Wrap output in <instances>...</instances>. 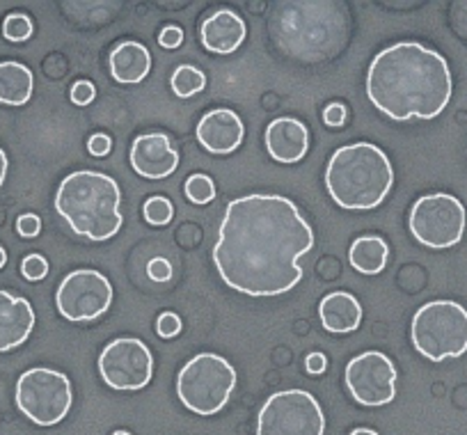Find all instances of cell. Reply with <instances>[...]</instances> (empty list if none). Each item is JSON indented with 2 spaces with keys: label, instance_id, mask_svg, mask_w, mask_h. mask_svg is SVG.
Returning <instances> with one entry per match:
<instances>
[{
  "label": "cell",
  "instance_id": "cell-10",
  "mask_svg": "<svg viewBox=\"0 0 467 435\" xmlns=\"http://www.w3.org/2000/svg\"><path fill=\"white\" fill-rule=\"evenodd\" d=\"M16 406L39 426H53L71 408V383L53 369H30L16 383Z\"/></svg>",
  "mask_w": 467,
  "mask_h": 435
},
{
  "label": "cell",
  "instance_id": "cell-3",
  "mask_svg": "<svg viewBox=\"0 0 467 435\" xmlns=\"http://www.w3.org/2000/svg\"><path fill=\"white\" fill-rule=\"evenodd\" d=\"M268 28L285 56L317 65L346 48L350 15L337 3H282L275 5Z\"/></svg>",
  "mask_w": 467,
  "mask_h": 435
},
{
  "label": "cell",
  "instance_id": "cell-2",
  "mask_svg": "<svg viewBox=\"0 0 467 435\" xmlns=\"http://www.w3.org/2000/svg\"><path fill=\"white\" fill-rule=\"evenodd\" d=\"M451 71L440 53L415 42L388 47L367 74L371 103L389 119H433L451 98Z\"/></svg>",
  "mask_w": 467,
  "mask_h": 435
},
{
  "label": "cell",
  "instance_id": "cell-16",
  "mask_svg": "<svg viewBox=\"0 0 467 435\" xmlns=\"http://www.w3.org/2000/svg\"><path fill=\"white\" fill-rule=\"evenodd\" d=\"M266 150L277 163H298L309 150V133L300 119L277 118L266 129Z\"/></svg>",
  "mask_w": 467,
  "mask_h": 435
},
{
  "label": "cell",
  "instance_id": "cell-24",
  "mask_svg": "<svg viewBox=\"0 0 467 435\" xmlns=\"http://www.w3.org/2000/svg\"><path fill=\"white\" fill-rule=\"evenodd\" d=\"M183 191H186L188 200L195 202V204H209L215 197V186L206 174H192L186 181Z\"/></svg>",
  "mask_w": 467,
  "mask_h": 435
},
{
  "label": "cell",
  "instance_id": "cell-18",
  "mask_svg": "<svg viewBox=\"0 0 467 435\" xmlns=\"http://www.w3.org/2000/svg\"><path fill=\"white\" fill-rule=\"evenodd\" d=\"M202 44L213 53H234L244 44L245 24L236 12L218 10L202 24Z\"/></svg>",
  "mask_w": 467,
  "mask_h": 435
},
{
  "label": "cell",
  "instance_id": "cell-26",
  "mask_svg": "<svg viewBox=\"0 0 467 435\" xmlns=\"http://www.w3.org/2000/svg\"><path fill=\"white\" fill-rule=\"evenodd\" d=\"M3 35L10 42H26L33 35V21L26 15H10L3 24Z\"/></svg>",
  "mask_w": 467,
  "mask_h": 435
},
{
  "label": "cell",
  "instance_id": "cell-29",
  "mask_svg": "<svg viewBox=\"0 0 467 435\" xmlns=\"http://www.w3.org/2000/svg\"><path fill=\"white\" fill-rule=\"evenodd\" d=\"M94 97H97V89H94V85L89 83V80H78V83L71 88V101H74L76 106H88V103L94 101Z\"/></svg>",
  "mask_w": 467,
  "mask_h": 435
},
{
  "label": "cell",
  "instance_id": "cell-33",
  "mask_svg": "<svg viewBox=\"0 0 467 435\" xmlns=\"http://www.w3.org/2000/svg\"><path fill=\"white\" fill-rule=\"evenodd\" d=\"M110 147H112V140L106 136V133H97V136L89 138L88 142V150L92 156H106L108 151H110Z\"/></svg>",
  "mask_w": 467,
  "mask_h": 435
},
{
  "label": "cell",
  "instance_id": "cell-21",
  "mask_svg": "<svg viewBox=\"0 0 467 435\" xmlns=\"http://www.w3.org/2000/svg\"><path fill=\"white\" fill-rule=\"evenodd\" d=\"M33 71L21 62H0V103L24 106L33 97Z\"/></svg>",
  "mask_w": 467,
  "mask_h": 435
},
{
  "label": "cell",
  "instance_id": "cell-36",
  "mask_svg": "<svg viewBox=\"0 0 467 435\" xmlns=\"http://www.w3.org/2000/svg\"><path fill=\"white\" fill-rule=\"evenodd\" d=\"M5 174H7V156L5 151L0 150V186H3V181H5Z\"/></svg>",
  "mask_w": 467,
  "mask_h": 435
},
{
  "label": "cell",
  "instance_id": "cell-28",
  "mask_svg": "<svg viewBox=\"0 0 467 435\" xmlns=\"http://www.w3.org/2000/svg\"><path fill=\"white\" fill-rule=\"evenodd\" d=\"M156 333L161 335L163 339H172L182 333V321H179L177 314L165 312L161 314L159 321H156Z\"/></svg>",
  "mask_w": 467,
  "mask_h": 435
},
{
  "label": "cell",
  "instance_id": "cell-30",
  "mask_svg": "<svg viewBox=\"0 0 467 435\" xmlns=\"http://www.w3.org/2000/svg\"><path fill=\"white\" fill-rule=\"evenodd\" d=\"M147 275H150V280L154 282H168L172 280V266H170L168 259H151L150 266H147Z\"/></svg>",
  "mask_w": 467,
  "mask_h": 435
},
{
  "label": "cell",
  "instance_id": "cell-27",
  "mask_svg": "<svg viewBox=\"0 0 467 435\" xmlns=\"http://www.w3.org/2000/svg\"><path fill=\"white\" fill-rule=\"evenodd\" d=\"M21 271H24V277L30 282H39L47 277L48 273V264L42 254H30V257L24 259L21 264Z\"/></svg>",
  "mask_w": 467,
  "mask_h": 435
},
{
  "label": "cell",
  "instance_id": "cell-19",
  "mask_svg": "<svg viewBox=\"0 0 467 435\" xmlns=\"http://www.w3.org/2000/svg\"><path fill=\"white\" fill-rule=\"evenodd\" d=\"M318 314L327 333H353L362 321V305L356 295L335 291L321 300Z\"/></svg>",
  "mask_w": 467,
  "mask_h": 435
},
{
  "label": "cell",
  "instance_id": "cell-7",
  "mask_svg": "<svg viewBox=\"0 0 467 435\" xmlns=\"http://www.w3.org/2000/svg\"><path fill=\"white\" fill-rule=\"evenodd\" d=\"M236 385V371L215 353H200L177 376L179 401L197 415H215L227 406Z\"/></svg>",
  "mask_w": 467,
  "mask_h": 435
},
{
  "label": "cell",
  "instance_id": "cell-14",
  "mask_svg": "<svg viewBox=\"0 0 467 435\" xmlns=\"http://www.w3.org/2000/svg\"><path fill=\"white\" fill-rule=\"evenodd\" d=\"M131 165L140 177L165 179L179 168V154L165 133H147L133 140Z\"/></svg>",
  "mask_w": 467,
  "mask_h": 435
},
{
  "label": "cell",
  "instance_id": "cell-34",
  "mask_svg": "<svg viewBox=\"0 0 467 435\" xmlns=\"http://www.w3.org/2000/svg\"><path fill=\"white\" fill-rule=\"evenodd\" d=\"M323 119H326V124H330V127H341L346 119V108L341 106V103H330V106L323 110Z\"/></svg>",
  "mask_w": 467,
  "mask_h": 435
},
{
  "label": "cell",
  "instance_id": "cell-12",
  "mask_svg": "<svg viewBox=\"0 0 467 435\" xmlns=\"http://www.w3.org/2000/svg\"><path fill=\"white\" fill-rule=\"evenodd\" d=\"M57 309L69 321H94L112 303V286L99 271H74L62 280L56 294Z\"/></svg>",
  "mask_w": 467,
  "mask_h": 435
},
{
  "label": "cell",
  "instance_id": "cell-39",
  "mask_svg": "<svg viewBox=\"0 0 467 435\" xmlns=\"http://www.w3.org/2000/svg\"><path fill=\"white\" fill-rule=\"evenodd\" d=\"M112 435H131V433H129V430H115Z\"/></svg>",
  "mask_w": 467,
  "mask_h": 435
},
{
  "label": "cell",
  "instance_id": "cell-31",
  "mask_svg": "<svg viewBox=\"0 0 467 435\" xmlns=\"http://www.w3.org/2000/svg\"><path fill=\"white\" fill-rule=\"evenodd\" d=\"M16 230H19V234L26 236V239H33V236H37L39 230H42V223H39V218L35 213H26L16 221Z\"/></svg>",
  "mask_w": 467,
  "mask_h": 435
},
{
  "label": "cell",
  "instance_id": "cell-37",
  "mask_svg": "<svg viewBox=\"0 0 467 435\" xmlns=\"http://www.w3.org/2000/svg\"><path fill=\"white\" fill-rule=\"evenodd\" d=\"M348 435H379V433H376V430H371V429H356V430H350Z\"/></svg>",
  "mask_w": 467,
  "mask_h": 435
},
{
  "label": "cell",
  "instance_id": "cell-8",
  "mask_svg": "<svg viewBox=\"0 0 467 435\" xmlns=\"http://www.w3.org/2000/svg\"><path fill=\"white\" fill-rule=\"evenodd\" d=\"M326 415L317 399L305 389H285L268 399L259 410L257 435H323Z\"/></svg>",
  "mask_w": 467,
  "mask_h": 435
},
{
  "label": "cell",
  "instance_id": "cell-23",
  "mask_svg": "<svg viewBox=\"0 0 467 435\" xmlns=\"http://www.w3.org/2000/svg\"><path fill=\"white\" fill-rule=\"evenodd\" d=\"M170 83H172L174 94H177L179 98H188V97H192V94H197V92H202V89H204L206 78H204V74L197 69V67L183 65V67H179L177 71H174L172 80H170Z\"/></svg>",
  "mask_w": 467,
  "mask_h": 435
},
{
  "label": "cell",
  "instance_id": "cell-9",
  "mask_svg": "<svg viewBox=\"0 0 467 435\" xmlns=\"http://www.w3.org/2000/svg\"><path fill=\"white\" fill-rule=\"evenodd\" d=\"M410 232L426 248H451L465 232V206L449 192L420 197L410 211Z\"/></svg>",
  "mask_w": 467,
  "mask_h": 435
},
{
  "label": "cell",
  "instance_id": "cell-11",
  "mask_svg": "<svg viewBox=\"0 0 467 435\" xmlns=\"http://www.w3.org/2000/svg\"><path fill=\"white\" fill-rule=\"evenodd\" d=\"M99 371L108 388L119 392H136L151 380L154 360L140 339L119 337L108 344L99 357Z\"/></svg>",
  "mask_w": 467,
  "mask_h": 435
},
{
  "label": "cell",
  "instance_id": "cell-22",
  "mask_svg": "<svg viewBox=\"0 0 467 435\" xmlns=\"http://www.w3.org/2000/svg\"><path fill=\"white\" fill-rule=\"evenodd\" d=\"M389 248L380 236H360L350 245V266L356 271L365 273V275H376L385 268L388 264Z\"/></svg>",
  "mask_w": 467,
  "mask_h": 435
},
{
  "label": "cell",
  "instance_id": "cell-38",
  "mask_svg": "<svg viewBox=\"0 0 467 435\" xmlns=\"http://www.w3.org/2000/svg\"><path fill=\"white\" fill-rule=\"evenodd\" d=\"M5 262H7V254H5V250L0 248V268L5 266Z\"/></svg>",
  "mask_w": 467,
  "mask_h": 435
},
{
  "label": "cell",
  "instance_id": "cell-35",
  "mask_svg": "<svg viewBox=\"0 0 467 435\" xmlns=\"http://www.w3.org/2000/svg\"><path fill=\"white\" fill-rule=\"evenodd\" d=\"M305 367H307L309 374L318 376V374H323V371H326L327 360H326V356H323V353H312V356H307V362H305Z\"/></svg>",
  "mask_w": 467,
  "mask_h": 435
},
{
  "label": "cell",
  "instance_id": "cell-17",
  "mask_svg": "<svg viewBox=\"0 0 467 435\" xmlns=\"http://www.w3.org/2000/svg\"><path fill=\"white\" fill-rule=\"evenodd\" d=\"M35 328L33 305L26 298L0 291V353L19 347Z\"/></svg>",
  "mask_w": 467,
  "mask_h": 435
},
{
  "label": "cell",
  "instance_id": "cell-6",
  "mask_svg": "<svg viewBox=\"0 0 467 435\" xmlns=\"http://www.w3.org/2000/svg\"><path fill=\"white\" fill-rule=\"evenodd\" d=\"M412 344L429 360L440 362L467 351V309L453 300H433L412 318Z\"/></svg>",
  "mask_w": 467,
  "mask_h": 435
},
{
  "label": "cell",
  "instance_id": "cell-32",
  "mask_svg": "<svg viewBox=\"0 0 467 435\" xmlns=\"http://www.w3.org/2000/svg\"><path fill=\"white\" fill-rule=\"evenodd\" d=\"M182 42H183V30L177 28V26H168V28L161 30L159 44L163 48H177Z\"/></svg>",
  "mask_w": 467,
  "mask_h": 435
},
{
  "label": "cell",
  "instance_id": "cell-25",
  "mask_svg": "<svg viewBox=\"0 0 467 435\" xmlns=\"http://www.w3.org/2000/svg\"><path fill=\"white\" fill-rule=\"evenodd\" d=\"M145 221L150 225H168L172 221V204L165 197H150L145 204Z\"/></svg>",
  "mask_w": 467,
  "mask_h": 435
},
{
  "label": "cell",
  "instance_id": "cell-15",
  "mask_svg": "<svg viewBox=\"0 0 467 435\" xmlns=\"http://www.w3.org/2000/svg\"><path fill=\"white\" fill-rule=\"evenodd\" d=\"M197 140L213 154H232L244 140V122L234 110H211L197 124Z\"/></svg>",
  "mask_w": 467,
  "mask_h": 435
},
{
  "label": "cell",
  "instance_id": "cell-13",
  "mask_svg": "<svg viewBox=\"0 0 467 435\" xmlns=\"http://www.w3.org/2000/svg\"><path fill=\"white\" fill-rule=\"evenodd\" d=\"M346 388L362 406H385L397 394V369L379 351L362 353L346 367Z\"/></svg>",
  "mask_w": 467,
  "mask_h": 435
},
{
  "label": "cell",
  "instance_id": "cell-20",
  "mask_svg": "<svg viewBox=\"0 0 467 435\" xmlns=\"http://www.w3.org/2000/svg\"><path fill=\"white\" fill-rule=\"evenodd\" d=\"M151 69V56L142 44L124 42L110 53V74L117 83H140Z\"/></svg>",
  "mask_w": 467,
  "mask_h": 435
},
{
  "label": "cell",
  "instance_id": "cell-1",
  "mask_svg": "<svg viewBox=\"0 0 467 435\" xmlns=\"http://www.w3.org/2000/svg\"><path fill=\"white\" fill-rule=\"evenodd\" d=\"M312 245V227L294 202L254 192L224 209L213 264L234 291L254 298L280 295L303 280L298 259Z\"/></svg>",
  "mask_w": 467,
  "mask_h": 435
},
{
  "label": "cell",
  "instance_id": "cell-5",
  "mask_svg": "<svg viewBox=\"0 0 467 435\" xmlns=\"http://www.w3.org/2000/svg\"><path fill=\"white\" fill-rule=\"evenodd\" d=\"M122 192L108 174L80 170L60 183L56 195L57 213L71 230L92 241H106L122 230Z\"/></svg>",
  "mask_w": 467,
  "mask_h": 435
},
{
  "label": "cell",
  "instance_id": "cell-4",
  "mask_svg": "<svg viewBox=\"0 0 467 435\" xmlns=\"http://www.w3.org/2000/svg\"><path fill=\"white\" fill-rule=\"evenodd\" d=\"M392 183V163L385 151L371 142L339 147L326 170L327 192L348 211L376 209L388 197Z\"/></svg>",
  "mask_w": 467,
  "mask_h": 435
}]
</instances>
